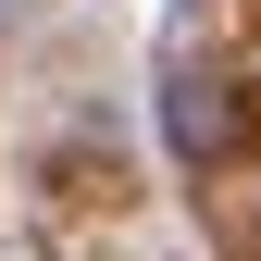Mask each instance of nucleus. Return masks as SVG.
Returning <instances> with one entry per match:
<instances>
[{
    "label": "nucleus",
    "mask_w": 261,
    "mask_h": 261,
    "mask_svg": "<svg viewBox=\"0 0 261 261\" xmlns=\"http://www.w3.org/2000/svg\"><path fill=\"white\" fill-rule=\"evenodd\" d=\"M237 249H249V261H261V224H249V237H237Z\"/></svg>",
    "instance_id": "f03ea898"
},
{
    "label": "nucleus",
    "mask_w": 261,
    "mask_h": 261,
    "mask_svg": "<svg viewBox=\"0 0 261 261\" xmlns=\"http://www.w3.org/2000/svg\"><path fill=\"white\" fill-rule=\"evenodd\" d=\"M13 13H25V0H0V25H13Z\"/></svg>",
    "instance_id": "7ed1b4c3"
},
{
    "label": "nucleus",
    "mask_w": 261,
    "mask_h": 261,
    "mask_svg": "<svg viewBox=\"0 0 261 261\" xmlns=\"http://www.w3.org/2000/svg\"><path fill=\"white\" fill-rule=\"evenodd\" d=\"M249 137H261V100L224 62H174V75H162V149H174L187 174H237Z\"/></svg>",
    "instance_id": "f257e3e1"
}]
</instances>
